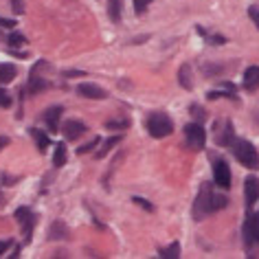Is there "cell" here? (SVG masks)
I'll return each instance as SVG.
<instances>
[{"instance_id":"obj_10","label":"cell","mask_w":259,"mask_h":259,"mask_svg":"<svg viewBox=\"0 0 259 259\" xmlns=\"http://www.w3.org/2000/svg\"><path fill=\"white\" fill-rule=\"evenodd\" d=\"M259 198V180L255 176H248L244 183V200H246V209H252Z\"/></svg>"},{"instance_id":"obj_28","label":"cell","mask_w":259,"mask_h":259,"mask_svg":"<svg viewBox=\"0 0 259 259\" xmlns=\"http://www.w3.org/2000/svg\"><path fill=\"white\" fill-rule=\"evenodd\" d=\"M99 143H101V139H99V137H95L93 141H88V143H83V145L79 147V150H77V154H88L90 150H95V147L99 145Z\"/></svg>"},{"instance_id":"obj_6","label":"cell","mask_w":259,"mask_h":259,"mask_svg":"<svg viewBox=\"0 0 259 259\" xmlns=\"http://www.w3.org/2000/svg\"><path fill=\"white\" fill-rule=\"evenodd\" d=\"M16 220H18V224H20V229H22V239H24V244H29L31 242V237H33V229H35V213L29 209V206H20V209L16 211Z\"/></svg>"},{"instance_id":"obj_19","label":"cell","mask_w":259,"mask_h":259,"mask_svg":"<svg viewBox=\"0 0 259 259\" xmlns=\"http://www.w3.org/2000/svg\"><path fill=\"white\" fill-rule=\"evenodd\" d=\"M108 16L112 22H121L123 16V0H108Z\"/></svg>"},{"instance_id":"obj_18","label":"cell","mask_w":259,"mask_h":259,"mask_svg":"<svg viewBox=\"0 0 259 259\" xmlns=\"http://www.w3.org/2000/svg\"><path fill=\"white\" fill-rule=\"evenodd\" d=\"M29 132H31V137H33V141H35V145H37V150H40V152H44V150H47V147L51 145V139H49V134H44L42 130H37V127H31Z\"/></svg>"},{"instance_id":"obj_37","label":"cell","mask_w":259,"mask_h":259,"mask_svg":"<svg viewBox=\"0 0 259 259\" xmlns=\"http://www.w3.org/2000/svg\"><path fill=\"white\" fill-rule=\"evenodd\" d=\"M66 75H68V77H75V75H83V70H68Z\"/></svg>"},{"instance_id":"obj_14","label":"cell","mask_w":259,"mask_h":259,"mask_svg":"<svg viewBox=\"0 0 259 259\" xmlns=\"http://www.w3.org/2000/svg\"><path fill=\"white\" fill-rule=\"evenodd\" d=\"M244 88L250 93L259 88V66H248L244 70Z\"/></svg>"},{"instance_id":"obj_26","label":"cell","mask_w":259,"mask_h":259,"mask_svg":"<svg viewBox=\"0 0 259 259\" xmlns=\"http://www.w3.org/2000/svg\"><path fill=\"white\" fill-rule=\"evenodd\" d=\"M224 70V66H218V64H204L202 66V73L206 75V77H215V75H220Z\"/></svg>"},{"instance_id":"obj_15","label":"cell","mask_w":259,"mask_h":259,"mask_svg":"<svg viewBox=\"0 0 259 259\" xmlns=\"http://www.w3.org/2000/svg\"><path fill=\"white\" fill-rule=\"evenodd\" d=\"M220 97H229V99H235V86L231 81H222V90H211L206 93V99H220Z\"/></svg>"},{"instance_id":"obj_5","label":"cell","mask_w":259,"mask_h":259,"mask_svg":"<svg viewBox=\"0 0 259 259\" xmlns=\"http://www.w3.org/2000/svg\"><path fill=\"white\" fill-rule=\"evenodd\" d=\"M242 237H244V246L248 250L252 246H259V213H248L246 215L242 226Z\"/></svg>"},{"instance_id":"obj_22","label":"cell","mask_w":259,"mask_h":259,"mask_svg":"<svg viewBox=\"0 0 259 259\" xmlns=\"http://www.w3.org/2000/svg\"><path fill=\"white\" fill-rule=\"evenodd\" d=\"M123 141V134H119V137H112V139H108V141H103V145H101V150L97 152V158H103L108 152H112V147H116Z\"/></svg>"},{"instance_id":"obj_12","label":"cell","mask_w":259,"mask_h":259,"mask_svg":"<svg viewBox=\"0 0 259 259\" xmlns=\"http://www.w3.org/2000/svg\"><path fill=\"white\" fill-rule=\"evenodd\" d=\"M77 93H79L81 97H86V99H106L108 93L103 90L101 86H97V83H79L77 86Z\"/></svg>"},{"instance_id":"obj_13","label":"cell","mask_w":259,"mask_h":259,"mask_svg":"<svg viewBox=\"0 0 259 259\" xmlns=\"http://www.w3.org/2000/svg\"><path fill=\"white\" fill-rule=\"evenodd\" d=\"M47 88H49V81L44 79V77H37L35 73H31L27 86L22 88V95H37V93H42V90H47Z\"/></svg>"},{"instance_id":"obj_36","label":"cell","mask_w":259,"mask_h":259,"mask_svg":"<svg viewBox=\"0 0 259 259\" xmlns=\"http://www.w3.org/2000/svg\"><path fill=\"white\" fill-rule=\"evenodd\" d=\"M7 145H9V139L7 137H0V152H3Z\"/></svg>"},{"instance_id":"obj_23","label":"cell","mask_w":259,"mask_h":259,"mask_svg":"<svg viewBox=\"0 0 259 259\" xmlns=\"http://www.w3.org/2000/svg\"><path fill=\"white\" fill-rule=\"evenodd\" d=\"M158 257H163V259H178L180 257V244L174 242V244L167 246V248H160Z\"/></svg>"},{"instance_id":"obj_30","label":"cell","mask_w":259,"mask_h":259,"mask_svg":"<svg viewBox=\"0 0 259 259\" xmlns=\"http://www.w3.org/2000/svg\"><path fill=\"white\" fill-rule=\"evenodd\" d=\"M132 202H137L139 206H143L145 211H154V206L150 204V200H145V198H139V196H134V198H132Z\"/></svg>"},{"instance_id":"obj_29","label":"cell","mask_w":259,"mask_h":259,"mask_svg":"<svg viewBox=\"0 0 259 259\" xmlns=\"http://www.w3.org/2000/svg\"><path fill=\"white\" fill-rule=\"evenodd\" d=\"M150 5H152V0H134V11H137L139 16H143Z\"/></svg>"},{"instance_id":"obj_1","label":"cell","mask_w":259,"mask_h":259,"mask_svg":"<svg viewBox=\"0 0 259 259\" xmlns=\"http://www.w3.org/2000/svg\"><path fill=\"white\" fill-rule=\"evenodd\" d=\"M226 204H229V198L222 196V193H215L213 191V185L204 183L196 196V202H193V218L200 222L206 215H211V213L224 209Z\"/></svg>"},{"instance_id":"obj_38","label":"cell","mask_w":259,"mask_h":259,"mask_svg":"<svg viewBox=\"0 0 259 259\" xmlns=\"http://www.w3.org/2000/svg\"><path fill=\"white\" fill-rule=\"evenodd\" d=\"M18 255H20V246H16V248H14V252H11L9 257H18Z\"/></svg>"},{"instance_id":"obj_31","label":"cell","mask_w":259,"mask_h":259,"mask_svg":"<svg viewBox=\"0 0 259 259\" xmlns=\"http://www.w3.org/2000/svg\"><path fill=\"white\" fill-rule=\"evenodd\" d=\"M11 106V97L7 95V90L0 88V108H9Z\"/></svg>"},{"instance_id":"obj_21","label":"cell","mask_w":259,"mask_h":259,"mask_svg":"<svg viewBox=\"0 0 259 259\" xmlns=\"http://www.w3.org/2000/svg\"><path fill=\"white\" fill-rule=\"evenodd\" d=\"M68 160V152H66V143H57L55 145V154H53V165L55 167H64Z\"/></svg>"},{"instance_id":"obj_7","label":"cell","mask_w":259,"mask_h":259,"mask_svg":"<svg viewBox=\"0 0 259 259\" xmlns=\"http://www.w3.org/2000/svg\"><path fill=\"white\" fill-rule=\"evenodd\" d=\"M213 130H215V143L220 147H233V143H235V130H233L231 121H218Z\"/></svg>"},{"instance_id":"obj_34","label":"cell","mask_w":259,"mask_h":259,"mask_svg":"<svg viewBox=\"0 0 259 259\" xmlns=\"http://www.w3.org/2000/svg\"><path fill=\"white\" fill-rule=\"evenodd\" d=\"M248 16L252 18V22H255V27L259 29V7H250V9H248Z\"/></svg>"},{"instance_id":"obj_11","label":"cell","mask_w":259,"mask_h":259,"mask_svg":"<svg viewBox=\"0 0 259 259\" xmlns=\"http://www.w3.org/2000/svg\"><path fill=\"white\" fill-rule=\"evenodd\" d=\"M62 112H64V108H62V106H51V108L44 110L42 121L47 123L49 132H57V130H60V119H62Z\"/></svg>"},{"instance_id":"obj_27","label":"cell","mask_w":259,"mask_h":259,"mask_svg":"<svg viewBox=\"0 0 259 259\" xmlns=\"http://www.w3.org/2000/svg\"><path fill=\"white\" fill-rule=\"evenodd\" d=\"M189 112L193 114V119H196L198 123H202V121L206 119V112H204V108H200V106H196V103H193V106L189 108Z\"/></svg>"},{"instance_id":"obj_17","label":"cell","mask_w":259,"mask_h":259,"mask_svg":"<svg viewBox=\"0 0 259 259\" xmlns=\"http://www.w3.org/2000/svg\"><path fill=\"white\" fill-rule=\"evenodd\" d=\"M178 81L180 86H183L185 90H191L193 88V77H191V66L189 64H183L178 70Z\"/></svg>"},{"instance_id":"obj_16","label":"cell","mask_w":259,"mask_h":259,"mask_svg":"<svg viewBox=\"0 0 259 259\" xmlns=\"http://www.w3.org/2000/svg\"><path fill=\"white\" fill-rule=\"evenodd\" d=\"M70 237V231H68V226L64 224V222H53L51 224V229H49V239H68Z\"/></svg>"},{"instance_id":"obj_33","label":"cell","mask_w":259,"mask_h":259,"mask_svg":"<svg viewBox=\"0 0 259 259\" xmlns=\"http://www.w3.org/2000/svg\"><path fill=\"white\" fill-rule=\"evenodd\" d=\"M11 246H14V239H0V255H5Z\"/></svg>"},{"instance_id":"obj_4","label":"cell","mask_w":259,"mask_h":259,"mask_svg":"<svg viewBox=\"0 0 259 259\" xmlns=\"http://www.w3.org/2000/svg\"><path fill=\"white\" fill-rule=\"evenodd\" d=\"M185 143L191 152H200L206 145V132L202 127V123H187L185 125Z\"/></svg>"},{"instance_id":"obj_25","label":"cell","mask_w":259,"mask_h":259,"mask_svg":"<svg viewBox=\"0 0 259 259\" xmlns=\"http://www.w3.org/2000/svg\"><path fill=\"white\" fill-rule=\"evenodd\" d=\"M7 44H9L11 49L24 47V44H27V37H24L22 33H18V31H14V33H9V37H7Z\"/></svg>"},{"instance_id":"obj_32","label":"cell","mask_w":259,"mask_h":259,"mask_svg":"<svg viewBox=\"0 0 259 259\" xmlns=\"http://www.w3.org/2000/svg\"><path fill=\"white\" fill-rule=\"evenodd\" d=\"M11 9H14V14L20 16V14H24V9H27V7H24L22 0H11Z\"/></svg>"},{"instance_id":"obj_8","label":"cell","mask_w":259,"mask_h":259,"mask_svg":"<svg viewBox=\"0 0 259 259\" xmlns=\"http://www.w3.org/2000/svg\"><path fill=\"white\" fill-rule=\"evenodd\" d=\"M213 183L220 189H229L231 187V167L224 158H215L213 160Z\"/></svg>"},{"instance_id":"obj_35","label":"cell","mask_w":259,"mask_h":259,"mask_svg":"<svg viewBox=\"0 0 259 259\" xmlns=\"http://www.w3.org/2000/svg\"><path fill=\"white\" fill-rule=\"evenodd\" d=\"M0 27L11 29V27H16V20H9V18H0Z\"/></svg>"},{"instance_id":"obj_3","label":"cell","mask_w":259,"mask_h":259,"mask_svg":"<svg viewBox=\"0 0 259 259\" xmlns=\"http://www.w3.org/2000/svg\"><path fill=\"white\" fill-rule=\"evenodd\" d=\"M145 125H147V132H150L154 139H165L174 132V121L165 112H152L147 116Z\"/></svg>"},{"instance_id":"obj_24","label":"cell","mask_w":259,"mask_h":259,"mask_svg":"<svg viewBox=\"0 0 259 259\" xmlns=\"http://www.w3.org/2000/svg\"><path fill=\"white\" fill-rule=\"evenodd\" d=\"M106 127L116 130V132H123V130L130 127V119H110V121H106Z\"/></svg>"},{"instance_id":"obj_20","label":"cell","mask_w":259,"mask_h":259,"mask_svg":"<svg viewBox=\"0 0 259 259\" xmlns=\"http://www.w3.org/2000/svg\"><path fill=\"white\" fill-rule=\"evenodd\" d=\"M18 75V68L14 64H0V83H9L14 81Z\"/></svg>"},{"instance_id":"obj_9","label":"cell","mask_w":259,"mask_h":259,"mask_svg":"<svg viewBox=\"0 0 259 259\" xmlns=\"http://www.w3.org/2000/svg\"><path fill=\"white\" fill-rule=\"evenodd\" d=\"M88 132V127H86V123L83 121H77V119H70L66 121L62 125V134L66 137V141H77L81 137V134H86Z\"/></svg>"},{"instance_id":"obj_2","label":"cell","mask_w":259,"mask_h":259,"mask_svg":"<svg viewBox=\"0 0 259 259\" xmlns=\"http://www.w3.org/2000/svg\"><path fill=\"white\" fill-rule=\"evenodd\" d=\"M233 154L246 169H259V152L250 141H235L233 143Z\"/></svg>"}]
</instances>
